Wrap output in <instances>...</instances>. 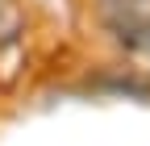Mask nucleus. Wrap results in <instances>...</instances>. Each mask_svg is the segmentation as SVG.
I'll return each mask as SVG.
<instances>
[{
	"mask_svg": "<svg viewBox=\"0 0 150 146\" xmlns=\"http://www.w3.org/2000/svg\"><path fill=\"white\" fill-rule=\"evenodd\" d=\"M96 21L117 46L150 59V0H96Z\"/></svg>",
	"mask_w": 150,
	"mask_h": 146,
	"instance_id": "nucleus-1",
	"label": "nucleus"
},
{
	"mask_svg": "<svg viewBox=\"0 0 150 146\" xmlns=\"http://www.w3.org/2000/svg\"><path fill=\"white\" fill-rule=\"evenodd\" d=\"M17 33H21V4L0 0V42H13Z\"/></svg>",
	"mask_w": 150,
	"mask_h": 146,
	"instance_id": "nucleus-2",
	"label": "nucleus"
}]
</instances>
